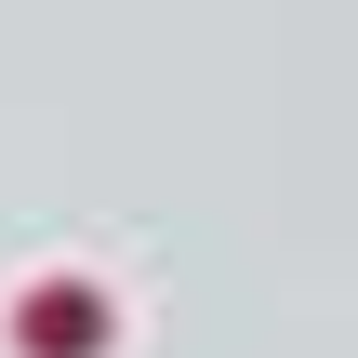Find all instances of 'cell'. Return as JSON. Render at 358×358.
Wrapping results in <instances>:
<instances>
[{
	"label": "cell",
	"instance_id": "obj_1",
	"mask_svg": "<svg viewBox=\"0 0 358 358\" xmlns=\"http://www.w3.org/2000/svg\"><path fill=\"white\" fill-rule=\"evenodd\" d=\"M27 345L40 358H93L106 345V306H93V292H40V306H27Z\"/></svg>",
	"mask_w": 358,
	"mask_h": 358
}]
</instances>
